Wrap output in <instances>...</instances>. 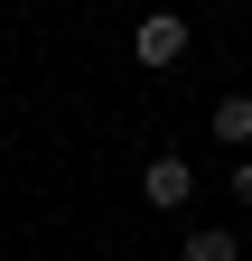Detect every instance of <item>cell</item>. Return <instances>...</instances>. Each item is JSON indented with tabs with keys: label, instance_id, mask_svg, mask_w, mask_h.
I'll return each mask as SVG.
<instances>
[{
	"label": "cell",
	"instance_id": "1",
	"mask_svg": "<svg viewBox=\"0 0 252 261\" xmlns=\"http://www.w3.org/2000/svg\"><path fill=\"white\" fill-rule=\"evenodd\" d=\"M131 56H140V65H178V56H187V19H178V10L140 19V28H131Z\"/></svg>",
	"mask_w": 252,
	"mask_h": 261
},
{
	"label": "cell",
	"instance_id": "2",
	"mask_svg": "<svg viewBox=\"0 0 252 261\" xmlns=\"http://www.w3.org/2000/svg\"><path fill=\"white\" fill-rule=\"evenodd\" d=\"M140 196H149L159 215H178L187 196H196V168H187V159H149V168H140Z\"/></svg>",
	"mask_w": 252,
	"mask_h": 261
},
{
	"label": "cell",
	"instance_id": "3",
	"mask_svg": "<svg viewBox=\"0 0 252 261\" xmlns=\"http://www.w3.org/2000/svg\"><path fill=\"white\" fill-rule=\"evenodd\" d=\"M215 140H224L234 159L252 149V93H224V103H215Z\"/></svg>",
	"mask_w": 252,
	"mask_h": 261
},
{
	"label": "cell",
	"instance_id": "4",
	"mask_svg": "<svg viewBox=\"0 0 252 261\" xmlns=\"http://www.w3.org/2000/svg\"><path fill=\"white\" fill-rule=\"evenodd\" d=\"M187 261H243V233L234 224H196L187 233Z\"/></svg>",
	"mask_w": 252,
	"mask_h": 261
},
{
	"label": "cell",
	"instance_id": "5",
	"mask_svg": "<svg viewBox=\"0 0 252 261\" xmlns=\"http://www.w3.org/2000/svg\"><path fill=\"white\" fill-rule=\"evenodd\" d=\"M234 205L252 215V159H234Z\"/></svg>",
	"mask_w": 252,
	"mask_h": 261
}]
</instances>
